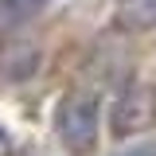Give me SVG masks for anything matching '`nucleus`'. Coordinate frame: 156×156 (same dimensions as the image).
Returning <instances> with one entry per match:
<instances>
[{
	"instance_id": "nucleus-4",
	"label": "nucleus",
	"mask_w": 156,
	"mask_h": 156,
	"mask_svg": "<svg viewBox=\"0 0 156 156\" xmlns=\"http://www.w3.org/2000/svg\"><path fill=\"white\" fill-rule=\"evenodd\" d=\"M47 0H0V23L12 27V23H27L31 16L43 12Z\"/></svg>"
},
{
	"instance_id": "nucleus-1",
	"label": "nucleus",
	"mask_w": 156,
	"mask_h": 156,
	"mask_svg": "<svg viewBox=\"0 0 156 156\" xmlns=\"http://www.w3.org/2000/svg\"><path fill=\"white\" fill-rule=\"evenodd\" d=\"M98 125H101V101H98V94L78 90V94H66L55 105V136L62 140V148L74 152V156L94 152Z\"/></svg>"
},
{
	"instance_id": "nucleus-3",
	"label": "nucleus",
	"mask_w": 156,
	"mask_h": 156,
	"mask_svg": "<svg viewBox=\"0 0 156 156\" xmlns=\"http://www.w3.org/2000/svg\"><path fill=\"white\" fill-rule=\"evenodd\" d=\"M39 62H43V47L39 43L20 39V43H4L0 47V78H8V82L31 78L39 70Z\"/></svg>"
},
{
	"instance_id": "nucleus-5",
	"label": "nucleus",
	"mask_w": 156,
	"mask_h": 156,
	"mask_svg": "<svg viewBox=\"0 0 156 156\" xmlns=\"http://www.w3.org/2000/svg\"><path fill=\"white\" fill-rule=\"evenodd\" d=\"M12 152V136H8V129L0 125V156H8Z\"/></svg>"
},
{
	"instance_id": "nucleus-6",
	"label": "nucleus",
	"mask_w": 156,
	"mask_h": 156,
	"mask_svg": "<svg viewBox=\"0 0 156 156\" xmlns=\"http://www.w3.org/2000/svg\"><path fill=\"white\" fill-rule=\"evenodd\" d=\"M121 156H156V148L144 144V148H129V152H121Z\"/></svg>"
},
{
	"instance_id": "nucleus-2",
	"label": "nucleus",
	"mask_w": 156,
	"mask_h": 156,
	"mask_svg": "<svg viewBox=\"0 0 156 156\" xmlns=\"http://www.w3.org/2000/svg\"><path fill=\"white\" fill-rule=\"evenodd\" d=\"M109 125H113L117 136L152 129V125H156V90H152V86H129L125 94L117 98Z\"/></svg>"
}]
</instances>
